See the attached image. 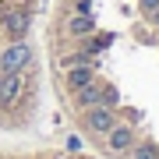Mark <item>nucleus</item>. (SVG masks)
<instances>
[{
  "label": "nucleus",
  "mask_w": 159,
  "mask_h": 159,
  "mask_svg": "<svg viewBox=\"0 0 159 159\" xmlns=\"http://www.w3.org/2000/svg\"><path fill=\"white\" fill-rule=\"evenodd\" d=\"M29 60H32V50H29L25 39L7 43L4 53H0V74H21L25 67H29Z\"/></svg>",
  "instance_id": "nucleus-1"
},
{
  "label": "nucleus",
  "mask_w": 159,
  "mask_h": 159,
  "mask_svg": "<svg viewBox=\"0 0 159 159\" xmlns=\"http://www.w3.org/2000/svg\"><path fill=\"white\" fill-rule=\"evenodd\" d=\"M4 32H7V39H11V43L25 39V35H29V14H25L21 7L4 11Z\"/></svg>",
  "instance_id": "nucleus-2"
},
{
  "label": "nucleus",
  "mask_w": 159,
  "mask_h": 159,
  "mask_svg": "<svg viewBox=\"0 0 159 159\" xmlns=\"http://www.w3.org/2000/svg\"><path fill=\"white\" fill-rule=\"evenodd\" d=\"M85 124H89V131H96V134H106V131L117 124V120H113V110L99 102V106H92L89 113H85Z\"/></svg>",
  "instance_id": "nucleus-3"
},
{
  "label": "nucleus",
  "mask_w": 159,
  "mask_h": 159,
  "mask_svg": "<svg viewBox=\"0 0 159 159\" xmlns=\"http://www.w3.org/2000/svg\"><path fill=\"white\" fill-rule=\"evenodd\" d=\"M21 96V74H0V106H14Z\"/></svg>",
  "instance_id": "nucleus-4"
},
{
  "label": "nucleus",
  "mask_w": 159,
  "mask_h": 159,
  "mask_svg": "<svg viewBox=\"0 0 159 159\" xmlns=\"http://www.w3.org/2000/svg\"><path fill=\"white\" fill-rule=\"evenodd\" d=\"M106 138H110V148H113V152H127V148L134 145V131L127 124H113L106 131Z\"/></svg>",
  "instance_id": "nucleus-5"
},
{
  "label": "nucleus",
  "mask_w": 159,
  "mask_h": 159,
  "mask_svg": "<svg viewBox=\"0 0 159 159\" xmlns=\"http://www.w3.org/2000/svg\"><path fill=\"white\" fill-rule=\"evenodd\" d=\"M89 81H96V71H92L89 64H74V67L67 71V89H71V92H78V89H85Z\"/></svg>",
  "instance_id": "nucleus-6"
},
{
  "label": "nucleus",
  "mask_w": 159,
  "mask_h": 159,
  "mask_svg": "<svg viewBox=\"0 0 159 159\" xmlns=\"http://www.w3.org/2000/svg\"><path fill=\"white\" fill-rule=\"evenodd\" d=\"M74 99H78V106H85V110L99 106V102H102V85H99V81H89L85 89L74 92Z\"/></svg>",
  "instance_id": "nucleus-7"
},
{
  "label": "nucleus",
  "mask_w": 159,
  "mask_h": 159,
  "mask_svg": "<svg viewBox=\"0 0 159 159\" xmlns=\"http://www.w3.org/2000/svg\"><path fill=\"white\" fill-rule=\"evenodd\" d=\"M131 159H159L156 145H131Z\"/></svg>",
  "instance_id": "nucleus-8"
},
{
  "label": "nucleus",
  "mask_w": 159,
  "mask_h": 159,
  "mask_svg": "<svg viewBox=\"0 0 159 159\" xmlns=\"http://www.w3.org/2000/svg\"><path fill=\"white\" fill-rule=\"evenodd\" d=\"M71 32H74V35H89V32H92V18H89V14H78V18L71 21Z\"/></svg>",
  "instance_id": "nucleus-9"
},
{
  "label": "nucleus",
  "mask_w": 159,
  "mask_h": 159,
  "mask_svg": "<svg viewBox=\"0 0 159 159\" xmlns=\"http://www.w3.org/2000/svg\"><path fill=\"white\" fill-rule=\"evenodd\" d=\"M142 11L145 14H156L159 11V0H142Z\"/></svg>",
  "instance_id": "nucleus-10"
},
{
  "label": "nucleus",
  "mask_w": 159,
  "mask_h": 159,
  "mask_svg": "<svg viewBox=\"0 0 159 159\" xmlns=\"http://www.w3.org/2000/svg\"><path fill=\"white\" fill-rule=\"evenodd\" d=\"M67 148H71V152H81V138L71 134V138H67Z\"/></svg>",
  "instance_id": "nucleus-11"
}]
</instances>
